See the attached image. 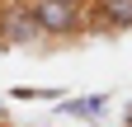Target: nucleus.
<instances>
[{"mask_svg":"<svg viewBox=\"0 0 132 127\" xmlns=\"http://www.w3.org/2000/svg\"><path fill=\"white\" fill-rule=\"evenodd\" d=\"M33 19H38L43 38H85L90 33V19L80 5H66V0H28Z\"/></svg>","mask_w":132,"mask_h":127,"instance_id":"f257e3e1","label":"nucleus"},{"mask_svg":"<svg viewBox=\"0 0 132 127\" xmlns=\"http://www.w3.org/2000/svg\"><path fill=\"white\" fill-rule=\"evenodd\" d=\"M43 28L33 19L28 0H14V5H0V47H38Z\"/></svg>","mask_w":132,"mask_h":127,"instance_id":"f03ea898","label":"nucleus"},{"mask_svg":"<svg viewBox=\"0 0 132 127\" xmlns=\"http://www.w3.org/2000/svg\"><path fill=\"white\" fill-rule=\"evenodd\" d=\"M85 19H90V33H123L132 28V0H94Z\"/></svg>","mask_w":132,"mask_h":127,"instance_id":"7ed1b4c3","label":"nucleus"},{"mask_svg":"<svg viewBox=\"0 0 132 127\" xmlns=\"http://www.w3.org/2000/svg\"><path fill=\"white\" fill-rule=\"evenodd\" d=\"M109 113V94H80V99H61V118H90L99 122Z\"/></svg>","mask_w":132,"mask_h":127,"instance_id":"20e7f679","label":"nucleus"},{"mask_svg":"<svg viewBox=\"0 0 132 127\" xmlns=\"http://www.w3.org/2000/svg\"><path fill=\"white\" fill-rule=\"evenodd\" d=\"M5 122H10V104L0 99V127H5Z\"/></svg>","mask_w":132,"mask_h":127,"instance_id":"39448f33","label":"nucleus"},{"mask_svg":"<svg viewBox=\"0 0 132 127\" xmlns=\"http://www.w3.org/2000/svg\"><path fill=\"white\" fill-rule=\"evenodd\" d=\"M66 5H80V10H90V0H66Z\"/></svg>","mask_w":132,"mask_h":127,"instance_id":"423d86ee","label":"nucleus"},{"mask_svg":"<svg viewBox=\"0 0 132 127\" xmlns=\"http://www.w3.org/2000/svg\"><path fill=\"white\" fill-rule=\"evenodd\" d=\"M0 5H14V0H0Z\"/></svg>","mask_w":132,"mask_h":127,"instance_id":"0eeeda50","label":"nucleus"},{"mask_svg":"<svg viewBox=\"0 0 132 127\" xmlns=\"http://www.w3.org/2000/svg\"><path fill=\"white\" fill-rule=\"evenodd\" d=\"M127 122H132V108H127Z\"/></svg>","mask_w":132,"mask_h":127,"instance_id":"6e6552de","label":"nucleus"},{"mask_svg":"<svg viewBox=\"0 0 132 127\" xmlns=\"http://www.w3.org/2000/svg\"><path fill=\"white\" fill-rule=\"evenodd\" d=\"M90 5H94V0H90Z\"/></svg>","mask_w":132,"mask_h":127,"instance_id":"1a4fd4ad","label":"nucleus"},{"mask_svg":"<svg viewBox=\"0 0 132 127\" xmlns=\"http://www.w3.org/2000/svg\"><path fill=\"white\" fill-rule=\"evenodd\" d=\"M5 127H10V122H5Z\"/></svg>","mask_w":132,"mask_h":127,"instance_id":"9d476101","label":"nucleus"}]
</instances>
